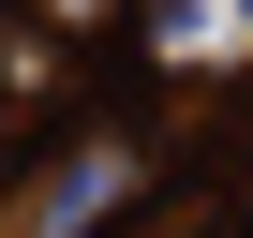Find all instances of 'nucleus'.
<instances>
[{
    "instance_id": "f257e3e1",
    "label": "nucleus",
    "mask_w": 253,
    "mask_h": 238,
    "mask_svg": "<svg viewBox=\"0 0 253 238\" xmlns=\"http://www.w3.org/2000/svg\"><path fill=\"white\" fill-rule=\"evenodd\" d=\"M45 15H60V30H104V15H119V0H45Z\"/></svg>"
}]
</instances>
